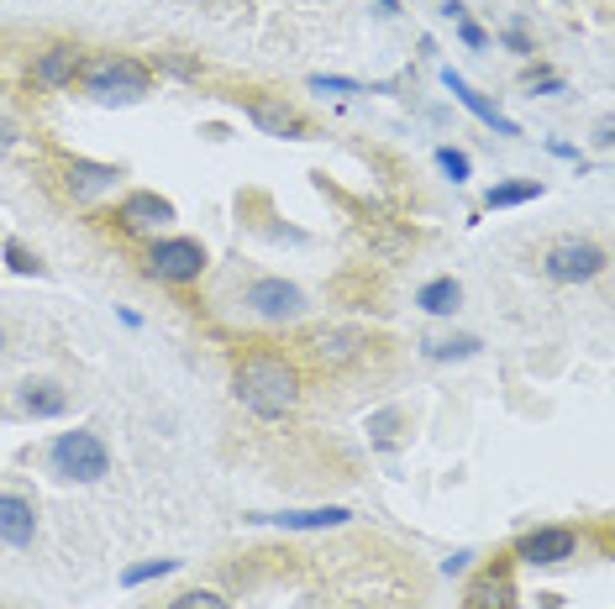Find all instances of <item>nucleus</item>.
<instances>
[{
  "label": "nucleus",
  "instance_id": "4be33fe9",
  "mask_svg": "<svg viewBox=\"0 0 615 609\" xmlns=\"http://www.w3.org/2000/svg\"><path fill=\"white\" fill-rule=\"evenodd\" d=\"M169 609H226V599H221L216 588H190V594L169 599Z\"/></svg>",
  "mask_w": 615,
  "mask_h": 609
},
{
  "label": "nucleus",
  "instance_id": "1a4fd4ad",
  "mask_svg": "<svg viewBox=\"0 0 615 609\" xmlns=\"http://www.w3.org/2000/svg\"><path fill=\"white\" fill-rule=\"evenodd\" d=\"M79 68H85V58H79V47H43L38 53V64H32V79L43 89H74V79H79Z\"/></svg>",
  "mask_w": 615,
  "mask_h": 609
},
{
  "label": "nucleus",
  "instance_id": "a878e982",
  "mask_svg": "<svg viewBox=\"0 0 615 609\" xmlns=\"http://www.w3.org/2000/svg\"><path fill=\"white\" fill-rule=\"evenodd\" d=\"M506 43L516 47V53H531V38H527V32H521V26H510V32H506Z\"/></svg>",
  "mask_w": 615,
  "mask_h": 609
},
{
  "label": "nucleus",
  "instance_id": "393cba45",
  "mask_svg": "<svg viewBox=\"0 0 615 609\" xmlns=\"http://www.w3.org/2000/svg\"><path fill=\"white\" fill-rule=\"evenodd\" d=\"M458 32H463V43H468V47H484V26H474L468 17L458 22Z\"/></svg>",
  "mask_w": 615,
  "mask_h": 609
},
{
  "label": "nucleus",
  "instance_id": "2eb2a0df",
  "mask_svg": "<svg viewBox=\"0 0 615 609\" xmlns=\"http://www.w3.org/2000/svg\"><path fill=\"white\" fill-rule=\"evenodd\" d=\"M247 521L285 525V531H331V525H348V521H352V510H342V504H321V510H285V515H247Z\"/></svg>",
  "mask_w": 615,
  "mask_h": 609
},
{
  "label": "nucleus",
  "instance_id": "a211bd4d",
  "mask_svg": "<svg viewBox=\"0 0 615 609\" xmlns=\"http://www.w3.org/2000/svg\"><path fill=\"white\" fill-rule=\"evenodd\" d=\"M416 304L426 310V316H453V310L463 304V284H458V279H432V284H421Z\"/></svg>",
  "mask_w": 615,
  "mask_h": 609
},
{
  "label": "nucleus",
  "instance_id": "412c9836",
  "mask_svg": "<svg viewBox=\"0 0 615 609\" xmlns=\"http://www.w3.org/2000/svg\"><path fill=\"white\" fill-rule=\"evenodd\" d=\"M174 557H153V563H137V567H127L121 573V584L127 588H137V584H153V578H163V573H174Z\"/></svg>",
  "mask_w": 615,
  "mask_h": 609
},
{
  "label": "nucleus",
  "instance_id": "f3484780",
  "mask_svg": "<svg viewBox=\"0 0 615 609\" xmlns=\"http://www.w3.org/2000/svg\"><path fill=\"white\" fill-rule=\"evenodd\" d=\"M442 79H447V89H453V95H458L463 106H468V110H474V116H479L484 127H495V131H500V137H516V121H510V116H500V110L489 106V100H484V95H479V89H474V85H463V79H458V74H453V68H447Z\"/></svg>",
  "mask_w": 615,
  "mask_h": 609
},
{
  "label": "nucleus",
  "instance_id": "4468645a",
  "mask_svg": "<svg viewBox=\"0 0 615 609\" xmlns=\"http://www.w3.org/2000/svg\"><path fill=\"white\" fill-rule=\"evenodd\" d=\"M17 399H22V410L32 415V420H59V415L68 410V389L53 384V378H26Z\"/></svg>",
  "mask_w": 615,
  "mask_h": 609
},
{
  "label": "nucleus",
  "instance_id": "7ed1b4c3",
  "mask_svg": "<svg viewBox=\"0 0 615 609\" xmlns=\"http://www.w3.org/2000/svg\"><path fill=\"white\" fill-rule=\"evenodd\" d=\"M79 85L85 95L95 100H142L148 89H153V74L137 64V58H121V53H110V58H95L89 68H79Z\"/></svg>",
  "mask_w": 615,
  "mask_h": 609
},
{
  "label": "nucleus",
  "instance_id": "423d86ee",
  "mask_svg": "<svg viewBox=\"0 0 615 609\" xmlns=\"http://www.w3.org/2000/svg\"><path fill=\"white\" fill-rule=\"evenodd\" d=\"M247 310L258 321H295V316H306V295L289 279H253L247 284Z\"/></svg>",
  "mask_w": 615,
  "mask_h": 609
},
{
  "label": "nucleus",
  "instance_id": "5701e85b",
  "mask_svg": "<svg viewBox=\"0 0 615 609\" xmlns=\"http://www.w3.org/2000/svg\"><path fill=\"white\" fill-rule=\"evenodd\" d=\"M437 163H442V174L453 179V184H463V179H468V152L442 148V152H437Z\"/></svg>",
  "mask_w": 615,
  "mask_h": 609
},
{
  "label": "nucleus",
  "instance_id": "c85d7f7f",
  "mask_svg": "<svg viewBox=\"0 0 615 609\" xmlns=\"http://www.w3.org/2000/svg\"><path fill=\"white\" fill-rule=\"evenodd\" d=\"M0 348H6V331H0Z\"/></svg>",
  "mask_w": 615,
  "mask_h": 609
},
{
  "label": "nucleus",
  "instance_id": "0eeeda50",
  "mask_svg": "<svg viewBox=\"0 0 615 609\" xmlns=\"http://www.w3.org/2000/svg\"><path fill=\"white\" fill-rule=\"evenodd\" d=\"M573 552H579V536H573L569 525H537V531H527V536L516 542V557H521L527 567L569 563Z\"/></svg>",
  "mask_w": 615,
  "mask_h": 609
},
{
  "label": "nucleus",
  "instance_id": "aec40b11",
  "mask_svg": "<svg viewBox=\"0 0 615 609\" xmlns=\"http://www.w3.org/2000/svg\"><path fill=\"white\" fill-rule=\"evenodd\" d=\"M468 352H479V336H437V342H426V357H437V363L468 357Z\"/></svg>",
  "mask_w": 615,
  "mask_h": 609
},
{
  "label": "nucleus",
  "instance_id": "9d476101",
  "mask_svg": "<svg viewBox=\"0 0 615 609\" xmlns=\"http://www.w3.org/2000/svg\"><path fill=\"white\" fill-rule=\"evenodd\" d=\"M116 216H121L127 232H158V226H169V221H174V205H169L163 195H153V190H132V195L121 200V211H116Z\"/></svg>",
  "mask_w": 615,
  "mask_h": 609
},
{
  "label": "nucleus",
  "instance_id": "9b49d317",
  "mask_svg": "<svg viewBox=\"0 0 615 609\" xmlns=\"http://www.w3.org/2000/svg\"><path fill=\"white\" fill-rule=\"evenodd\" d=\"M247 116H253V127L268 131V137H306V116H300V110H289L285 100L253 95V100H247Z\"/></svg>",
  "mask_w": 615,
  "mask_h": 609
},
{
  "label": "nucleus",
  "instance_id": "ddd939ff",
  "mask_svg": "<svg viewBox=\"0 0 615 609\" xmlns=\"http://www.w3.org/2000/svg\"><path fill=\"white\" fill-rule=\"evenodd\" d=\"M32 536H38V510H32V500H22V494H0V542L6 546H32Z\"/></svg>",
  "mask_w": 615,
  "mask_h": 609
},
{
  "label": "nucleus",
  "instance_id": "f8f14e48",
  "mask_svg": "<svg viewBox=\"0 0 615 609\" xmlns=\"http://www.w3.org/2000/svg\"><path fill=\"white\" fill-rule=\"evenodd\" d=\"M463 609H516V584H510V573L484 567L479 578L468 584V594H463Z\"/></svg>",
  "mask_w": 615,
  "mask_h": 609
},
{
  "label": "nucleus",
  "instance_id": "f03ea898",
  "mask_svg": "<svg viewBox=\"0 0 615 609\" xmlns=\"http://www.w3.org/2000/svg\"><path fill=\"white\" fill-rule=\"evenodd\" d=\"M47 462L68 483H100L110 473V447L95 431H64L47 447Z\"/></svg>",
  "mask_w": 615,
  "mask_h": 609
},
{
  "label": "nucleus",
  "instance_id": "b1692460",
  "mask_svg": "<svg viewBox=\"0 0 615 609\" xmlns=\"http://www.w3.org/2000/svg\"><path fill=\"white\" fill-rule=\"evenodd\" d=\"M6 263H11V268H17V274H38V258H32V253H26L22 242H6Z\"/></svg>",
  "mask_w": 615,
  "mask_h": 609
},
{
  "label": "nucleus",
  "instance_id": "20e7f679",
  "mask_svg": "<svg viewBox=\"0 0 615 609\" xmlns=\"http://www.w3.org/2000/svg\"><path fill=\"white\" fill-rule=\"evenodd\" d=\"M148 274L163 284H195L205 274V247L195 237H163L148 253Z\"/></svg>",
  "mask_w": 615,
  "mask_h": 609
},
{
  "label": "nucleus",
  "instance_id": "6ab92c4d",
  "mask_svg": "<svg viewBox=\"0 0 615 609\" xmlns=\"http://www.w3.org/2000/svg\"><path fill=\"white\" fill-rule=\"evenodd\" d=\"M542 195V184L537 179H521V184H495L489 195H484V205L489 211H506V205H527V200Z\"/></svg>",
  "mask_w": 615,
  "mask_h": 609
},
{
  "label": "nucleus",
  "instance_id": "39448f33",
  "mask_svg": "<svg viewBox=\"0 0 615 609\" xmlns=\"http://www.w3.org/2000/svg\"><path fill=\"white\" fill-rule=\"evenodd\" d=\"M542 268H548V279H558V284H590L594 274L605 268V247L579 242V237H563V242H552L548 247Z\"/></svg>",
  "mask_w": 615,
  "mask_h": 609
},
{
  "label": "nucleus",
  "instance_id": "cd10ccee",
  "mask_svg": "<svg viewBox=\"0 0 615 609\" xmlns=\"http://www.w3.org/2000/svg\"><path fill=\"white\" fill-rule=\"evenodd\" d=\"M379 6H384V11H395V0H379Z\"/></svg>",
  "mask_w": 615,
  "mask_h": 609
},
{
  "label": "nucleus",
  "instance_id": "6e6552de",
  "mask_svg": "<svg viewBox=\"0 0 615 609\" xmlns=\"http://www.w3.org/2000/svg\"><path fill=\"white\" fill-rule=\"evenodd\" d=\"M363 348H369V336L358 327H327V331L310 336V357H316L321 368H348V363L363 357Z\"/></svg>",
  "mask_w": 615,
  "mask_h": 609
},
{
  "label": "nucleus",
  "instance_id": "dca6fc26",
  "mask_svg": "<svg viewBox=\"0 0 615 609\" xmlns=\"http://www.w3.org/2000/svg\"><path fill=\"white\" fill-rule=\"evenodd\" d=\"M116 169L110 163H85V158H74L68 163V174H64V190L74 200H95V195H106V190H116Z\"/></svg>",
  "mask_w": 615,
  "mask_h": 609
},
{
  "label": "nucleus",
  "instance_id": "f257e3e1",
  "mask_svg": "<svg viewBox=\"0 0 615 609\" xmlns=\"http://www.w3.org/2000/svg\"><path fill=\"white\" fill-rule=\"evenodd\" d=\"M232 394H237V405L247 415H258V420H285V415L300 405V368L289 363L285 352L253 348L237 357Z\"/></svg>",
  "mask_w": 615,
  "mask_h": 609
},
{
  "label": "nucleus",
  "instance_id": "bb28decb",
  "mask_svg": "<svg viewBox=\"0 0 615 609\" xmlns=\"http://www.w3.org/2000/svg\"><path fill=\"white\" fill-rule=\"evenodd\" d=\"M11 142H17V127H11V121H6V116H0V152L11 148Z\"/></svg>",
  "mask_w": 615,
  "mask_h": 609
}]
</instances>
